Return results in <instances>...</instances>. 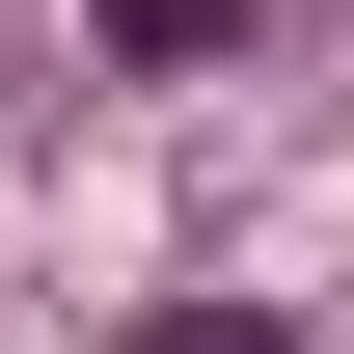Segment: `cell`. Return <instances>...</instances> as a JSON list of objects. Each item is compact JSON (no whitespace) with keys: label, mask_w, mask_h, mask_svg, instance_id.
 Segmentation results:
<instances>
[{"label":"cell","mask_w":354,"mask_h":354,"mask_svg":"<svg viewBox=\"0 0 354 354\" xmlns=\"http://www.w3.org/2000/svg\"><path fill=\"white\" fill-rule=\"evenodd\" d=\"M136 354H300V327H272V300H164Z\"/></svg>","instance_id":"obj_1"}]
</instances>
